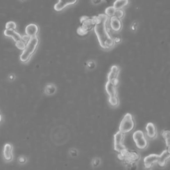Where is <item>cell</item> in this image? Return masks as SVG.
Segmentation results:
<instances>
[{
	"instance_id": "cell-22",
	"label": "cell",
	"mask_w": 170,
	"mask_h": 170,
	"mask_svg": "<svg viewBox=\"0 0 170 170\" xmlns=\"http://www.w3.org/2000/svg\"><path fill=\"white\" fill-rule=\"evenodd\" d=\"M114 16L116 18L119 19L123 18L124 16V11H122V9H116L115 14H114Z\"/></svg>"
},
{
	"instance_id": "cell-17",
	"label": "cell",
	"mask_w": 170,
	"mask_h": 170,
	"mask_svg": "<svg viewBox=\"0 0 170 170\" xmlns=\"http://www.w3.org/2000/svg\"><path fill=\"white\" fill-rule=\"evenodd\" d=\"M128 4V0H116L114 3V8L116 9H121Z\"/></svg>"
},
{
	"instance_id": "cell-13",
	"label": "cell",
	"mask_w": 170,
	"mask_h": 170,
	"mask_svg": "<svg viewBox=\"0 0 170 170\" xmlns=\"http://www.w3.org/2000/svg\"><path fill=\"white\" fill-rule=\"evenodd\" d=\"M13 147L10 144H6L3 148V157L6 161L9 162L12 160Z\"/></svg>"
},
{
	"instance_id": "cell-21",
	"label": "cell",
	"mask_w": 170,
	"mask_h": 170,
	"mask_svg": "<svg viewBox=\"0 0 170 170\" xmlns=\"http://www.w3.org/2000/svg\"><path fill=\"white\" fill-rule=\"evenodd\" d=\"M15 46H17V48H18L19 49L23 50L25 48L26 43H25L24 41H23L22 39V40L15 42Z\"/></svg>"
},
{
	"instance_id": "cell-3",
	"label": "cell",
	"mask_w": 170,
	"mask_h": 170,
	"mask_svg": "<svg viewBox=\"0 0 170 170\" xmlns=\"http://www.w3.org/2000/svg\"><path fill=\"white\" fill-rule=\"evenodd\" d=\"M80 23L81 25L78 29L77 32L80 35H85L94 27L96 24V17L90 18L84 16L80 19Z\"/></svg>"
},
{
	"instance_id": "cell-27",
	"label": "cell",
	"mask_w": 170,
	"mask_h": 170,
	"mask_svg": "<svg viewBox=\"0 0 170 170\" xmlns=\"http://www.w3.org/2000/svg\"><path fill=\"white\" fill-rule=\"evenodd\" d=\"M2 120V116L1 114V113H0V122H1V121Z\"/></svg>"
},
{
	"instance_id": "cell-15",
	"label": "cell",
	"mask_w": 170,
	"mask_h": 170,
	"mask_svg": "<svg viewBox=\"0 0 170 170\" xmlns=\"http://www.w3.org/2000/svg\"><path fill=\"white\" fill-rule=\"evenodd\" d=\"M110 25L111 29L115 32L119 31L122 28V23H121L120 20L119 19L116 18L115 16L111 17L110 19Z\"/></svg>"
},
{
	"instance_id": "cell-25",
	"label": "cell",
	"mask_w": 170,
	"mask_h": 170,
	"mask_svg": "<svg viewBox=\"0 0 170 170\" xmlns=\"http://www.w3.org/2000/svg\"><path fill=\"white\" fill-rule=\"evenodd\" d=\"M99 164H100V160L99 159H96L94 160V162H93V165H94V166H97Z\"/></svg>"
},
{
	"instance_id": "cell-7",
	"label": "cell",
	"mask_w": 170,
	"mask_h": 170,
	"mask_svg": "<svg viewBox=\"0 0 170 170\" xmlns=\"http://www.w3.org/2000/svg\"><path fill=\"white\" fill-rule=\"evenodd\" d=\"M133 139L138 149L144 150L148 146V141L142 130H137L133 134Z\"/></svg>"
},
{
	"instance_id": "cell-11",
	"label": "cell",
	"mask_w": 170,
	"mask_h": 170,
	"mask_svg": "<svg viewBox=\"0 0 170 170\" xmlns=\"http://www.w3.org/2000/svg\"><path fill=\"white\" fill-rule=\"evenodd\" d=\"M3 34L6 37H11L15 42L22 40V35L18 32L16 31L15 30L6 29L3 32Z\"/></svg>"
},
{
	"instance_id": "cell-19",
	"label": "cell",
	"mask_w": 170,
	"mask_h": 170,
	"mask_svg": "<svg viewBox=\"0 0 170 170\" xmlns=\"http://www.w3.org/2000/svg\"><path fill=\"white\" fill-rule=\"evenodd\" d=\"M116 9L114 8L113 6H110L107 8L105 10L106 15L108 16V17H112V16H114V14L116 12Z\"/></svg>"
},
{
	"instance_id": "cell-9",
	"label": "cell",
	"mask_w": 170,
	"mask_h": 170,
	"mask_svg": "<svg viewBox=\"0 0 170 170\" xmlns=\"http://www.w3.org/2000/svg\"><path fill=\"white\" fill-rule=\"evenodd\" d=\"M77 2V0H59L57 3L55 5L54 9L55 11H60L67 6L73 5Z\"/></svg>"
},
{
	"instance_id": "cell-14",
	"label": "cell",
	"mask_w": 170,
	"mask_h": 170,
	"mask_svg": "<svg viewBox=\"0 0 170 170\" xmlns=\"http://www.w3.org/2000/svg\"><path fill=\"white\" fill-rule=\"evenodd\" d=\"M170 158V152L167 150H164L158 157V163L160 166H164Z\"/></svg>"
},
{
	"instance_id": "cell-2",
	"label": "cell",
	"mask_w": 170,
	"mask_h": 170,
	"mask_svg": "<svg viewBox=\"0 0 170 170\" xmlns=\"http://www.w3.org/2000/svg\"><path fill=\"white\" fill-rule=\"evenodd\" d=\"M39 38L37 36L31 37L29 41L26 43L25 48L23 50L22 55H20V60L23 62H26L30 59L31 56L36 51L39 45Z\"/></svg>"
},
{
	"instance_id": "cell-5",
	"label": "cell",
	"mask_w": 170,
	"mask_h": 170,
	"mask_svg": "<svg viewBox=\"0 0 170 170\" xmlns=\"http://www.w3.org/2000/svg\"><path fill=\"white\" fill-rule=\"evenodd\" d=\"M106 91L108 94L109 99L108 102L112 106H117L119 103L118 98L117 95V91H116V87L112 83L107 81L105 86Z\"/></svg>"
},
{
	"instance_id": "cell-6",
	"label": "cell",
	"mask_w": 170,
	"mask_h": 170,
	"mask_svg": "<svg viewBox=\"0 0 170 170\" xmlns=\"http://www.w3.org/2000/svg\"><path fill=\"white\" fill-rule=\"evenodd\" d=\"M124 139V134L119 131L116 132L114 136V150L119 153V154H122L127 150L123 144Z\"/></svg>"
},
{
	"instance_id": "cell-23",
	"label": "cell",
	"mask_w": 170,
	"mask_h": 170,
	"mask_svg": "<svg viewBox=\"0 0 170 170\" xmlns=\"http://www.w3.org/2000/svg\"><path fill=\"white\" fill-rule=\"evenodd\" d=\"M46 89H48L47 90V93L48 94H53V93H54L55 92V87L54 86L51 85V88H49V87H48V88H46Z\"/></svg>"
},
{
	"instance_id": "cell-1",
	"label": "cell",
	"mask_w": 170,
	"mask_h": 170,
	"mask_svg": "<svg viewBox=\"0 0 170 170\" xmlns=\"http://www.w3.org/2000/svg\"><path fill=\"white\" fill-rule=\"evenodd\" d=\"M108 17L102 14L96 17V24L94 25V32L96 33L99 44L102 48L108 49L114 45V39L107 30V22Z\"/></svg>"
},
{
	"instance_id": "cell-12",
	"label": "cell",
	"mask_w": 170,
	"mask_h": 170,
	"mask_svg": "<svg viewBox=\"0 0 170 170\" xmlns=\"http://www.w3.org/2000/svg\"><path fill=\"white\" fill-rule=\"evenodd\" d=\"M39 31V28L37 25L33 23H31V24L28 25L27 26L25 27V33L29 37H33L35 36H37V33Z\"/></svg>"
},
{
	"instance_id": "cell-20",
	"label": "cell",
	"mask_w": 170,
	"mask_h": 170,
	"mask_svg": "<svg viewBox=\"0 0 170 170\" xmlns=\"http://www.w3.org/2000/svg\"><path fill=\"white\" fill-rule=\"evenodd\" d=\"M16 27H17V25H16V23L14 22H9L6 25V29L15 30Z\"/></svg>"
},
{
	"instance_id": "cell-16",
	"label": "cell",
	"mask_w": 170,
	"mask_h": 170,
	"mask_svg": "<svg viewBox=\"0 0 170 170\" xmlns=\"http://www.w3.org/2000/svg\"><path fill=\"white\" fill-rule=\"evenodd\" d=\"M146 132H147V136L148 138H155L156 137L157 135V131L156 129H155V126L154 124H152V123L149 122L146 125Z\"/></svg>"
},
{
	"instance_id": "cell-4",
	"label": "cell",
	"mask_w": 170,
	"mask_h": 170,
	"mask_svg": "<svg viewBox=\"0 0 170 170\" xmlns=\"http://www.w3.org/2000/svg\"><path fill=\"white\" fill-rule=\"evenodd\" d=\"M135 126L134 120L132 115L130 113H127L124 115L119 125V132L123 134L129 133L133 130Z\"/></svg>"
},
{
	"instance_id": "cell-18",
	"label": "cell",
	"mask_w": 170,
	"mask_h": 170,
	"mask_svg": "<svg viewBox=\"0 0 170 170\" xmlns=\"http://www.w3.org/2000/svg\"><path fill=\"white\" fill-rule=\"evenodd\" d=\"M162 136L163 138H164L165 142H166V146L167 147V150L169 151V138H170V136H169V130H165L162 132Z\"/></svg>"
},
{
	"instance_id": "cell-26",
	"label": "cell",
	"mask_w": 170,
	"mask_h": 170,
	"mask_svg": "<svg viewBox=\"0 0 170 170\" xmlns=\"http://www.w3.org/2000/svg\"><path fill=\"white\" fill-rule=\"evenodd\" d=\"M19 161H20L21 163H25V158H21L19 159Z\"/></svg>"
},
{
	"instance_id": "cell-8",
	"label": "cell",
	"mask_w": 170,
	"mask_h": 170,
	"mask_svg": "<svg viewBox=\"0 0 170 170\" xmlns=\"http://www.w3.org/2000/svg\"><path fill=\"white\" fill-rule=\"evenodd\" d=\"M119 73L120 69L118 68V67L114 65V66L112 67L110 71L108 74V81L112 83L116 87H117L118 84V76Z\"/></svg>"
},
{
	"instance_id": "cell-24",
	"label": "cell",
	"mask_w": 170,
	"mask_h": 170,
	"mask_svg": "<svg viewBox=\"0 0 170 170\" xmlns=\"http://www.w3.org/2000/svg\"><path fill=\"white\" fill-rule=\"evenodd\" d=\"M30 38H31V37H29V36L27 35H24V36L22 37V41H24L25 43H27V42L29 41Z\"/></svg>"
},
{
	"instance_id": "cell-10",
	"label": "cell",
	"mask_w": 170,
	"mask_h": 170,
	"mask_svg": "<svg viewBox=\"0 0 170 170\" xmlns=\"http://www.w3.org/2000/svg\"><path fill=\"white\" fill-rule=\"evenodd\" d=\"M159 155L158 154H150L144 158V164L146 168H150L153 164L158 162Z\"/></svg>"
}]
</instances>
